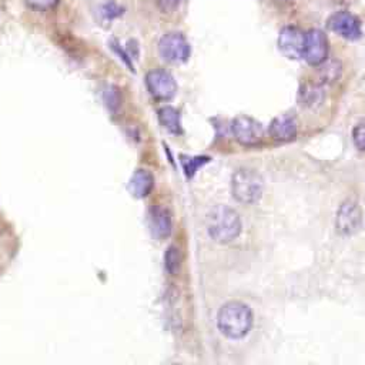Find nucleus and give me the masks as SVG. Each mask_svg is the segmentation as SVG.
<instances>
[{"mask_svg":"<svg viewBox=\"0 0 365 365\" xmlns=\"http://www.w3.org/2000/svg\"><path fill=\"white\" fill-rule=\"evenodd\" d=\"M217 325L226 337L231 340L242 339L253 327V313L246 304L238 301L227 302L219 313Z\"/></svg>","mask_w":365,"mask_h":365,"instance_id":"nucleus-1","label":"nucleus"},{"mask_svg":"<svg viewBox=\"0 0 365 365\" xmlns=\"http://www.w3.org/2000/svg\"><path fill=\"white\" fill-rule=\"evenodd\" d=\"M208 235L220 244H227L235 240L241 233V220L237 211L227 205L212 208L205 220Z\"/></svg>","mask_w":365,"mask_h":365,"instance_id":"nucleus-2","label":"nucleus"},{"mask_svg":"<svg viewBox=\"0 0 365 365\" xmlns=\"http://www.w3.org/2000/svg\"><path fill=\"white\" fill-rule=\"evenodd\" d=\"M263 178L254 170L241 169L234 173L231 180L233 197L242 204H253L261 199Z\"/></svg>","mask_w":365,"mask_h":365,"instance_id":"nucleus-3","label":"nucleus"},{"mask_svg":"<svg viewBox=\"0 0 365 365\" xmlns=\"http://www.w3.org/2000/svg\"><path fill=\"white\" fill-rule=\"evenodd\" d=\"M159 53L163 60L173 65L185 63L190 57V45L185 35L171 32L164 35L159 42Z\"/></svg>","mask_w":365,"mask_h":365,"instance_id":"nucleus-4","label":"nucleus"},{"mask_svg":"<svg viewBox=\"0 0 365 365\" xmlns=\"http://www.w3.org/2000/svg\"><path fill=\"white\" fill-rule=\"evenodd\" d=\"M146 86L150 91V95L156 100L162 102L173 99L177 93V83L174 77L163 69L148 72L146 76Z\"/></svg>","mask_w":365,"mask_h":365,"instance_id":"nucleus-5","label":"nucleus"},{"mask_svg":"<svg viewBox=\"0 0 365 365\" xmlns=\"http://www.w3.org/2000/svg\"><path fill=\"white\" fill-rule=\"evenodd\" d=\"M328 39L324 32L313 29L306 33V45H304L302 59L311 66H321L328 57Z\"/></svg>","mask_w":365,"mask_h":365,"instance_id":"nucleus-6","label":"nucleus"},{"mask_svg":"<svg viewBox=\"0 0 365 365\" xmlns=\"http://www.w3.org/2000/svg\"><path fill=\"white\" fill-rule=\"evenodd\" d=\"M327 26H328L331 32L337 33L339 36H341L343 39H347V40H357L362 35L359 20L354 15H351L350 12L334 13L328 19Z\"/></svg>","mask_w":365,"mask_h":365,"instance_id":"nucleus-7","label":"nucleus"},{"mask_svg":"<svg viewBox=\"0 0 365 365\" xmlns=\"http://www.w3.org/2000/svg\"><path fill=\"white\" fill-rule=\"evenodd\" d=\"M304 45H306V33L295 26L284 27L279 36V49L280 52L291 60L302 57Z\"/></svg>","mask_w":365,"mask_h":365,"instance_id":"nucleus-8","label":"nucleus"},{"mask_svg":"<svg viewBox=\"0 0 365 365\" xmlns=\"http://www.w3.org/2000/svg\"><path fill=\"white\" fill-rule=\"evenodd\" d=\"M233 134L242 146H256L263 139V127L253 117L240 116L233 121Z\"/></svg>","mask_w":365,"mask_h":365,"instance_id":"nucleus-9","label":"nucleus"},{"mask_svg":"<svg viewBox=\"0 0 365 365\" xmlns=\"http://www.w3.org/2000/svg\"><path fill=\"white\" fill-rule=\"evenodd\" d=\"M361 224H362V211L359 205L351 200L345 201L337 212V222H336L337 231L343 235H351L359 230Z\"/></svg>","mask_w":365,"mask_h":365,"instance_id":"nucleus-10","label":"nucleus"},{"mask_svg":"<svg viewBox=\"0 0 365 365\" xmlns=\"http://www.w3.org/2000/svg\"><path fill=\"white\" fill-rule=\"evenodd\" d=\"M270 134L277 141H290L297 136V121L290 114H281L270 125Z\"/></svg>","mask_w":365,"mask_h":365,"instance_id":"nucleus-11","label":"nucleus"},{"mask_svg":"<svg viewBox=\"0 0 365 365\" xmlns=\"http://www.w3.org/2000/svg\"><path fill=\"white\" fill-rule=\"evenodd\" d=\"M150 227L153 235L164 238L171 233V219L169 211L163 207H156L150 211Z\"/></svg>","mask_w":365,"mask_h":365,"instance_id":"nucleus-12","label":"nucleus"},{"mask_svg":"<svg viewBox=\"0 0 365 365\" xmlns=\"http://www.w3.org/2000/svg\"><path fill=\"white\" fill-rule=\"evenodd\" d=\"M130 192L134 197H147L155 187V178L147 170H137L130 180Z\"/></svg>","mask_w":365,"mask_h":365,"instance_id":"nucleus-13","label":"nucleus"},{"mask_svg":"<svg viewBox=\"0 0 365 365\" xmlns=\"http://www.w3.org/2000/svg\"><path fill=\"white\" fill-rule=\"evenodd\" d=\"M159 120L164 129H167L170 133L178 134L181 133V121H180V113L173 107H163L159 111Z\"/></svg>","mask_w":365,"mask_h":365,"instance_id":"nucleus-14","label":"nucleus"},{"mask_svg":"<svg viewBox=\"0 0 365 365\" xmlns=\"http://www.w3.org/2000/svg\"><path fill=\"white\" fill-rule=\"evenodd\" d=\"M301 98H302V103L304 104H309V106H314V103L321 100V88L317 86H304L301 88ZM301 103V104H302Z\"/></svg>","mask_w":365,"mask_h":365,"instance_id":"nucleus-15","label":"nucleus"},{"mask_svg":"<svg viewBox=\"0 0 365 365\" xmlns=\"http://www.w3.org/2000/svg\"><path fill=\"white\" fill-rule=\"evenodd\" d=\"M164 261H166V268L170 274H176L180 268V263H181V254L180 250L174 246L169 247L166 256H164Z\"/></svg>","mask_w":365,"mask_h":365,"instance_id":"nucleus-16","label":"nucleus"},{"mask_svg":"<svg viewBox=\"0 0 365 365\" xmlns=\"http://www.w3.org/2000/svg\"><path fill=\"white\" fill-rule=\"evenodd\" d=\"M323 73H324V80L325 81H334L340 77L341 73V66L339 62H328L323 63Z\"/></svg>","mask_w":365,"mask_h":365,"instance_id":"nucleus-17","label":"nucleus"},{"mask_svg":"<svg viewBox=\"0 0 365 365\" xmlns=\"http://www.w3.org/2000/svg\"><path fill=\"white\" fill-rule=\"evenodd\" d=\"M59 2L60 0H26V5L33 10L47 12L54 9L59 5Z\"/></svg>","mask_w":365,"mask_h":365,"instance_id":"nucleus-18","label":"nucleus"},{"mask_svg":"<svg viewBox=\"0 0 365 365\" xmlns=\"http://www.w3.org/2000/svg\"><path fill=\"white\" fill-rule=\"evenodd\" d=\"M208 162V157H194V159H187L182 157V166H185V170L189 177H192L199 167L205 164Z\"/></svg>","mask_w":365,"mask_h":365,"instance_id":"nucleus-19","label":"nucleus"},{"mask_svg":"<svg viewBox=\"0 0 365 365\" xmlns=\"http://www.w3.org/2000/svg\"><path fill=\"white\" fill-rule=\"evenodd\" d=\"M352 140L358 150L365 151V121H359V123L354 127Z\"/></svg>","mask_w":365,"mask_h":365,"instance_id":"nucleus-20","label":"nucleus"},{"mask_svg":"<svg viewBox=\"0 0 365 365\" xmlns=\"http://www.w3.org/2000/svg\"><path fill=\"white\" fill-rule=\"evenodd\" d=\"M181 3V0H156V5L160 12L171 13L174 12Z\"/></svg>","mask_w":365,"mask_h":365,"instance_id":"nucleus-21","label":"nucleus"},{"mask_svg":"<svg viewBox=\"0 0 365 365\" xmlns=\"http://www.w3.org/2000/svg\"><path fill=\"white\" fill-rule=\"evenodd\" d=\"M276 2H279V3H293L294 2V0H276Z\"/></svg>","mask_w":365,"mask_h":365,"instance_id":"nucleus-22","label":"nucleus"}]
</instances>
